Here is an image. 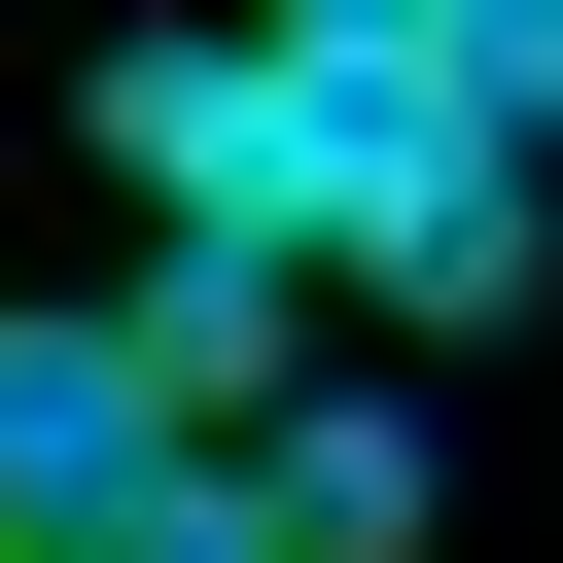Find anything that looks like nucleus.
<instances>
[{"instance_id":"f257e3e1","label":"nucleus","mask_w":563,"mask_h":563,"mask_svg":"<svg viewBox=\"0 0 563 563\" xmlns=\"http://www.w3.org/2000/svg\"><path fill=\"white\" fill-rule=\"evenodd\" d=\"M70 106H106V176H141L176 246H246V282H352V211H387V176L457 141V106L317 70V35H106Z\"/></svg>"},{"instance_id":"f03ea898","label":"nucleus","mask_w":563,"mask_h":563,"mask_svg":"<svg viewBox=\"0 0 563 563\" xmlns=\"http://www.w3.org/2000/svg\"><path fill=\"white\" fill-rule=\"evenodd\" d=\"M141 493H176V387L106 317H0V563H106Z\"/></svg>"},{"instance_id":"7ed1b4c3","label":"nucleus","mask_w":563,"mask_h":563,"mask_svg":"<svg viewBox=\"0 0 563 563\" xmlns=\"http://www.w3.org/2000/svg\"><path fill=\"white\" fill-rule=\"evenodd\" d=\"M352 282H387V317H422V352H457V317H528V141H493V106H457V141H422V176H387V211H352Z\"/></svg>"},{"instance_id":"20e7f679","label":"nucleus","mask_w":563,"mask_h":563,"mask_svg":"<svg viewBox=\"0 0 563 563\" xmlns=\"http://www.w3.org/2000/svg\"><path fill=\"white\" fill-rule=\"evenodd\" d=\"M106 352L176 387V457H246V422H282V282H246V246H141V282H106Z\"/></svg>"},{"instance_id":"39448f33","label":"nucleus","mask_w":563,"mask_h":563,"mask_svg":"<svg viewBox=\"0 0 563 563\" xmlns=\"http://www.w3.org/2000/svg\"><path fill=\"white\" fill-rule=\"evenodd\" d=\"M246 493H282V563H422V422H387V387H282Z\"/></svg>"},{"instance_id":"423d86ee","label":"nucleus","mask_w":563,"mask_h":563,"mask_svg":"<svg viewBox=\"0 0 563 563\" xmlns=\"http://www.w3.org/2000/svg\"><path fill=\"white\" fill-rule=\"evenodd\" d=\"M282 35H317V70H387V106H457V70H493V0H282Z\"/></svg>"},{"instance_id":"0eeeda50","label":"nucleus","mask_w":563,"mask_h":563,"mask_svg":"<svg viewBox=\"0 0 563 563\" xmlns=\"http://www.w3.org/2000/svg\"><path fill=\"white\" fill-rule=\"evenodd\" d=\"M106 563H282V493H246V457H176V493H141Z\"/></svg>"},{"instance_id":"6e6552de","label":"nucleus","mask_w":563,"mask_h":563,"mask_svg":"<svg viewBox=\"0 0 563 563\" xmlns=\"http://www.w3.org/2000/svg\"><path fill=\"white\" fill-rule=\"evenodd\" d=\"M457 106H493V141L563 176V0H493V70H457Z\"/></svg>"}]
</instances>
